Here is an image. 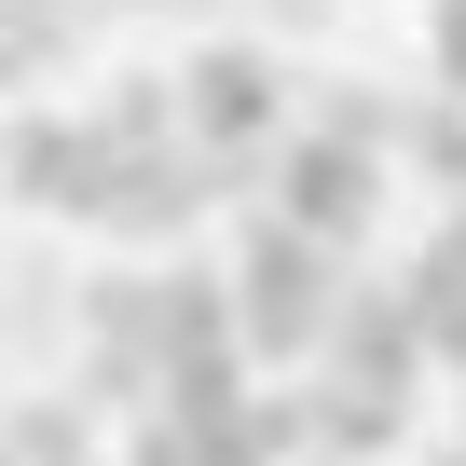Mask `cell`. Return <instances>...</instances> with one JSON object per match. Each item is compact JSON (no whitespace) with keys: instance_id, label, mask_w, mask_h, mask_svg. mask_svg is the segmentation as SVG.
<instances>
[{"instance_id":"12","label":"cell","mask_w":466,"mask_h":466,"mask_svg":"<svg viewBox=\"0 0 466 466\" xmlns=\"http://www.w3.org/2000/svg\"><path fill=\"white\" fill-rule=\"evenodd\" d=\"M0 466H15V425H0Z\"/></svg>"},{"instance_id":"9","label":"cell","mask_w":466,"mask_h":466,"mask_svg":"<svg viewBox=\"0 0 466 466\" xmlns=\"http://www.w3.org/2000/svg\"><path fill=\"white\" fill-rule=\"evenodd\" d=\"M398 151H411V165H425L439 192H466V96H439V110H411V124H398Z\"/></svg>"},{"instance_id":"10","label":"cell","mask_w":466,"mask_h":466,"mask_svg":"<svg viewBox=\"0 0 466 466\" xmlns=\"http://www.w3.org/2000/svg\"><path fill=\"white\" fill-rule=\"evenodd\" d=\"M425 42H439V83L466 96V0H439V15H425Z\"/></svg>"},{"instance_id":"7","label":"cell","mask_w":466,"mask_h":466,"mask_svg":"<svg viewBox=\"0 0 466 466\" xmlns=\"http://www.w3.org/2000/svg\"><path fill=\"white\" fill-rule=\"evenodd\" d=\"M398 289H411L425 357H452V370H466V261H452V248H411V261H398Z\"/></svg>"},{"instance_id":"8","label":"cell","mask_w":466,"mask_h":466,"mask_svg":"<svg viewBox=\"0 0 466 466\" xmlns=\"http://www.w3.org/2000/svg\"><path fill=\"white\" fill-rule=\"evenodd\" d=\"M83 452H96V411H83V398H42V411L15 425V466H83Z\"/></svg>"},{"instance_id":"2","label":"cell","mask_w":466,"mask_h":466,"mask_svg":"<svg viewBox=\"0 0 466 466\" xmlns=\"http://www.w3.org/2000/svg\"><path fill=\"white\" fill-rule=\"evenodd\" d=\"M275 206H289L302 233H329V248H357V233L384 219V151L343 137V124H316V137L275 151Z\"/></svg>"},{"instance_id":"1","label":"cell","mask_w":466,"mask_h":466,"mask_svg":"<svg viewBox=\"0 0 466 466\" xmlns=\"http://www.w3.org/2000/svg\"><path fill=\"white\" fill-rule=\"evenodd\" d=\"M233 316H248V357H329V316H343V248L302 233L289 206L248 233L233 261Z\"/></svg>"},{"instance_id":"4","label":"cell","mask_w":466,"mask_h":466,"mask_svg":"<svg viewBox=\"0 0 466 466\" xmlns=\"http://www.w3.org/2000/svg\"><path fill=\"white\" fill-rule=\"evenodd\" d=\"M178 110H192V137L206 151H275V124H289V83H275V56H248V42H206L192 69H178Z\"/></svg>"},{"instance_id":"5","label":"cell","mask_w":466,"mask_h":466,"mask_svg":"<svg viewBox=\"0 0 466 466\" xmlns=\"http://www.w3.org/2000/svg\"><path fill=\"white\" fill-rule=\"evenodd\" d=\"M329 370H357V384H425V329H411V289H343V316H329Z\"/></svg>"},{"instance_id":"6","label":"cell","mask_w":466,"mask_h":466,"mask_svg":"<svg viewBox=\"0 0 466 466\" xmlns=\"http://www.w3.org/2000/svg\"><path fill=\"white\" fill-rule=\"evenodd\" d=\"M302 411H316V466H384L398 425H411V398H398V384H357V370L302 384Z\"/></svg>"},{"instance_id":"11","label":"cell","mask_w":466,"mask_h":466,"mask_svg":"<svg viewBox=\"0 0 466 466\" xmlns=\"http://www.w3.org/2000/svg\"><path fill=\"white\" fill-rule=\"evenodd\" d=\"M439 248H452V261H466V206H452V233H439Z\"/></svg>"},{"instance_id":"3","label":"cell","mask_w":466,"mask_h":466,"mask_svg":"<svg viewBox=\"0 0 466 466\" xmlns=\"http://www.w3.org/2000/svg\"><path fill=\"white\" fill-rule=\"evenodd\" d=\"M0 178H15L42 219H96L110 178H124V137H110V110H96V124H56V110H42V124L0 137Z\"/></svg>"}]
</instances>
